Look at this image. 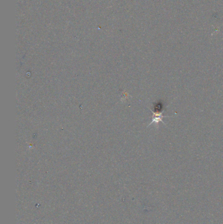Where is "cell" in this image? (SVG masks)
I'll return each mask as SVG.
<instances>
[{
  "mask_svg": "<svg viewBox=\"0 0 223 224\" xmlns=\"http://www.w3.org/2000/svg\"><path fill=\"white\" fill-rule=\"evenodd\" d=\"M152 113L153 114V120L151 121V123H149V125H151L152 124H154L158 126V123L160 122H162L164 124H165L164 121H163V118H166V116H164L163 115V112H161V113H158V112H154L152 111Z\"/></svg>",
  "mask_w": 223,
  "mask_h": 224,
  "instance_id": "cell-1",
  "label": "cell"
},
{
  "mask_svg": "<svg viewBox=\"0 0 223 224\" xmlns=\"http://www.w3.org/2000/svg\"><path fill=\"white\" fill-rule=\"evenodd\" d=\"M164 103L161 100H159L158 102L154 103V110L153 111L161 113V112L164 111Z\"/></svg>",
  "mask_w": 223,
  "mask_h": 224,
  "instance_id": "cell-2",
  "label": "cell"
}]
</instances>
